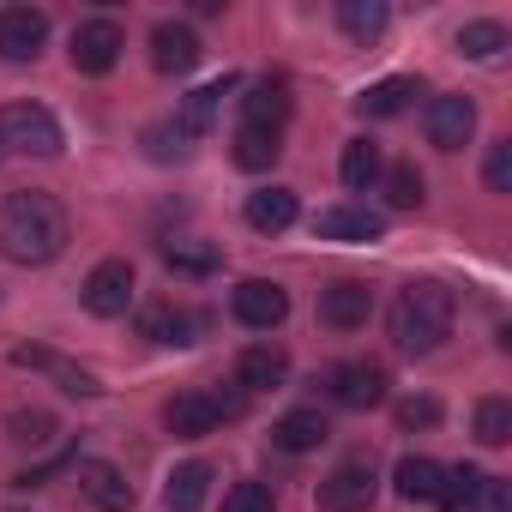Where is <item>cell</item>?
<instances>
[{"mask_svg": "<svg viewBox=\"0 0 512 512\" xmlns=\"http://www.w3.org/2000/svg\"><path fill=\"white\" fill-rule=\"evenodd\" d=\"M205 494H211V464H199V458L175 464L169 482H163V506H169V512H199Z\"/></svg>", "mask_w": 512, "mask_h": 512, "instance_id": "obj_24", "label": "cell"}, {"mask_svg": "<svg viewBox=\"0 0 512 512\" xmlns=\"http://www.w3.org/2000/svg\"><path fill=\"white\" fill-rule=\"evenodd\" d=\"M314 235L320 241H380L386 235V217L368 211V205H326L314 217Z\"/></svg>", "mask_w": 512, "mask_h": 512, "instance_id": "obj_15", "label": "cell"}, {"mask_svg": "<svg viewBox=\"0 0 512 512\" xmlns=\"http://www.w3.org/2000/svg\"><path fill=\"white\" fill-rule=\"evenodd\" d=\"M416 97H422V85L398 73V79H380V85H368V91L356 97V115H362V121H392V115H404Z\"/></svg>", "mask_w": 512, "mask_h": 512, "instance_id": "obj_22", "label": "cell"}, {"mask_svg": "<svg viewBox=\"0 0 512 512\" xmlns=\"http://www.w3.org/2000/svg\"><path fill=\"white\" fill-rule=\"evenodd\" d=\"M506 43H512V37H506L500 19H470V25L458 31V55H470V61H494Z\"/></svg>", "mask_w": 512, "mask_h": 512, "instance_id": "obj_29", "label": "cell"}, {"mask_svg": "<svg viewBox=\"0 0 512 512\" xmlns=\"http://www.w3.org/2000/svg\"><path fill=\"white\" fill-rule=\"evenodd\" d=\"M296 193L290 187H260V193H247V205H241V217H247V229H260V235H284L290 223H296Z\"/></svg>", "mask_w": 512, "mask_h": 512, "instance_id": "obj_19", "label": "cell"}, {"mask_svg": "<svg viewBox=\"0 0 512 512\" xmlns=\"http://www.w3.org/2000/svg\"><path fill=\"white\" fill-rule=\"evenodd\" d=\"M49 374L61 380V392H67V398H97V392H103V380H97L91 368H73V362H61V356L49 362Z\"/></svg>", "mask_w": 512, "mask_h": 512, "instance_id": "obj_36", "label": "cell"}, {"mask_svg": "<svg viewBox=\"0 0 512 512\" xmlns=\"http://www.w3.org/2000/svg\"><path fill=\"white\" fill-rule=\"evenodd\" d=\"M121 49H127V37H121V25L115 19H85L79 31H73V67L79 73H91V79H103L115 61H121Z\"/></svg>", "mask_w": 512, "mask_h": 512, "instance_id": "obj_8", "label": "cell"}, {"mask_svg": "<svg viewBox=\"0 0 512 512\" xmlns=\"http://www.w3.org/2000/svg\"><path fill=\"white\" fill-rule=\"evenodd\" d=\"M79 494H85L97 512H133V482H127V470H115V464H103V458H85V464H79Z\"/></svg>", "mask_w": 512, "mask_h": 512, "instance_id": "obj_14", "label": "cell"}, {"mask_svg": "<svg viewBox=\"0 0 512 512\" xmlns=\"http://www.w3.org/2000/svg\"><path fill=\"white\" fill-rule=\"evenodd\" d=\"M386 25H392V13H386V0H338V31L350 37V43H380L386 37Z\"/></svg>", "mask_w": 512, "mask_h": 512, "instance_id": "obj_25", "label": "cell"}, {"mask_svg": "<svg viewBox=\"0 0 512 512\" xmlns=\"http://www.w3.org/2000/svg\"><path fill=\"white\" fill-rule=\"evenodd\" d=\"M368 314H374V290L362 278H338L332 290H320V326L356 332V326H368Z\"/></svg>", "mask_w": 512, "mask_h": 512, "instance_id": "obj_11", "label": "cell"}, {"mask_svg": "<svg viewBox=\"0 0 512 512\" xmlns=\"http://www.w3.org/2000/svg\"><path fill=\"white\" fill-rule=\"evenodd\" d=\"M422 133H428V145H434V151H464V145H470V133H476V103H470V97H458V91L434 97V103L422 109Z\"/></svg>", "mask_w": 512, "mask_h": 512, "instance_id": "obj_5", "label": "cell"}, {"mask_svg": "<svg viewBox=\"0 0 512 512\" xmlns=\"http://www.w3.org/2000/svg\"><path fill=\"white\" fill-rule=\"evenodd\" d=\"M368 506H374V464L368 458H344L320 482V512H368Z\"/></svg>", "mask_w": 512, "mask_h": 512, "instance_id": "obj_9", "label": "cell"}, {"mask_svg": "<svg viewBox=\"0 0 512 512\" xmlns=\"http://www.w3.org/2000/svg\"><path fill=\"white\" fill-rule=\"evenodd\" d=\"M476 482H482V470H476V464H458V470H446V476H440V494H434V506H440V512H464V506H470V494H476Z\"/></svg>", "mask_w": 512, "mask_h": 512, "instance_id": "obj_32", "label": "cell"}, {"mask_svg": "<svg viewBox=\"0 0 512 512\" xmlns=\"http://www.w3.org/2000/svg\"><path fill=\"white\" fill-rule=\"evenodd\" d=\"M482 181H488V193H512V139H500V145H488V163H482Z\"/></svg>", "mask_w": 512, "mask_h": 512, "instance_id": "obj_39", "label": "cell"}, {"mask_svg": "<svg viewBox=\"0 0 512 512\" xmlns=\"http://www.w3.org/2000/svg\"><path fill=\"white\" fill-rule=\"evenodd\" d=\"M440 476H446V470H440L434 458L410 452V458H398V470H392V488H398V500H410V506H416V500H428V506H434V494H440Z\"/></svg>", "mask_w": 512, "mask_h": 512, "instance_id": "obj_26", "label": "cell"}, {"mask_svg": "<svg viewBox=\"0 0 512 512\" xmlns=\"http://www.w3.org/2000/svg\"><path fill=\"white\" fill-rule=\"evenodd\" d=\"M452 314H458L452 290H446V284H434V278H416V284H404V290H398V302H392L386 326H392V344H398L404 356H428V350H440V344H446Z\"/></svg>", "mask_w": 512, "mask_h": 512, "instance_id": "obj_2", "label": "cell"}, {"mask_svg": "<svg viewBox=\"0 0 512 512\" xmlns=\"http://www.w3.org/2000/svg\"><path fill=\"white\" fill-rule=\"evenodd\" d=\"M476 440L482 446H506L512 440V398H482L476 404Z\"/></svg>", "mask_w": 512, "mask_h": 512, "instance_id": "obj_31", "label": "cell"}, {"mask_svg": "<svg viewBox=\"0 0 512 512\" xmlns=\"http://www.w3.org/2000/svg\"><path fill=\"white\" fill-rule=\"evenodd\" d=\"M326 386H332V398L344 404V410H374V404H386V368L380 362H338L332 374H326Z\"/></svg>", "mask_w": 512, "mask_h": 512, "instance_id": "obj_10", "label": "cell"}, {"mask_svg": "<svg viewBox=\"0 0 512 512\" xmlns=\"http://www.w3.org/2000/svg\"><path fill=\"white\" fill-rule=\"evenodd\" d=\"M272 440H278L284 452H314V446H326V440H332V422H326V410H320V404H302V410L278 416Z\"/></svg>", "mask_w": 512, "mask_h": 512, "instance_id": "obj_21", "label": "cell"}, {"mask_svg": "<svg viewBox=\"0 0 512 512\" xmlns=\"http://www.w3.org/2000/svg\"><path fill=\"white\" fill-rule=\"evenodd\" d=\"M223 512H278V494H272V482H235L223 494Z\"/></svg>", "mask_w": 512, "mask_h": 512, "instance_id": "obj_34", "label": "cell"}, {"mask_svg": "<svg viewBox=\"0 0 512 512\" xmlns=\"http://www.w3.org/2000/svg\"><path fill=\"white\" fill-rule=\"evenodd\" d=\"M229 314L247 326V332H278L290 320V290L272 284V278H241L235 296H229Z\"/></svg>", "mask_w": 512, "mask_h": 512, "instance_id": "obj_4", "label": "cell"}, {"mask_svg": "<svg viewBox=\"0 0 512 512\" xmlns=\"http://www.w3.org/2000/svg\"><path fill=\"white\" fill-rule=\"evenodd\" d=\"M157 253H163V266H169L175 278H211V272L223 266V247L205 241V235H169Z\"/></svg>", "mask_w": 512, "mask_h": 512, "instance_id": "obj_17", "label": "cell"}, {"mask_svg": "<svg viewBox=\"0 0 512 512\" xmlns=\"http://www.w3.org/2000/svg\"><path fill=\"white\" fill-rule=\"evenodd\" d=\"M464 512H512V482L506 476H482Z\"/></svg>", "mask_w": 512, "mask_h": 512, "instance_id": "obj_38", "label": "cell"}, {"mask_svg": "<svg viewBox=\"0 0 512 512\" xmlns=\"http://www.w3.org/2000/svg\"><path fill=\"white\" fill-rule=\"evenodd\" d=\"M338 175H344V187H350V193H368V187L386 175L380 145H374V139H350V145H344V157H338Z\"/></svg>", "mask_w": 512, "mask_h": 512, "instance_id": "obj_27", "label": "cell"}, {"mask_svg": "<svg viewBox=\"0 0 512 512\" xmlns=\"http://www.w3.org/2000/svg\"><path fill=\"white\" fill-rule=\"evenodd\" d=\"M434 422H440V398L416 392V398L398 404V428H404V434H422V428H434Z\"/></svg>", "mask_w": 512, "mask_h": 512, "instance_id": "obj_37", "label": "cell"}, {"mask_svg": "<svg viewBox=\"0 0 512 512\" xmlns=\"http://www.w3.org/2000/svg\"><path fill=\"white\" fill-rule=\"evenodd\" d=\"M145 151H151L157 163H181V157L193 151V139H187L175 121H157V127H145Z\"/></svg>", "mask_w": 512, "mask_h": 512, "instance_id": "obj_33", "label": "cell"}, {"mask_svg": "<svg viewBox=\"0 0 512 512\" xmlns=\"http://www.w3.org/2000/svg\"><path fill=\"white\" fill-rule=\"evenodd\" d=\"M217 404H211V392H175L169 404H163V428L175 434V440H205V434H217Z\"/></svg>", "mask_w": 512, "mask_h": 512, "instance_id": "obj_16", "label": "cell"}, {"mask_svg": "<svg viewBox=\"0 0 512 512\" xmlns=\"http://www.w3.org/2000/svg\"><path fill=\"white\" fill-rule=\"evenodd\" d=\"M13 440L19 446H49V434H55V416L49 410H13Z\"/></svg>", "mask_w": 512, "mask_h": 512, "instance_id": "obj_35", "label": "cell"}, {"mask_svg": "<svg viewBox=\"0 0 512 512\" xmlns=\"http://www.w3.org/2000/svg\"><path fill=\"white\" fill-rule=\"evenodd\" d=\"M290 380V350L284 344H247L235 356V386L241 392H278Z\"/></svg>", "mask_w": 512, "mask_h": 512, "instance_id": "obj_12", "label": "cell"}, {"mask_svg": "<svg viewBox=\"0 0 512 512\" xmlns=\"http://www.w3.org/2000/svg\"><path fill=\"white\" fill-rule=\"evenodd\" d=\"M386 199H392V211H416V205L428 199L422 169H416V163H392V169H386Z\"/></svg>", "mask_w": 512, "mask_h": 512, "instance_id": "obj_30", "label": "cell"}, {"mask_svg": "<svg viewBox=\"0 0 512 512\" xmlns=\"http://www.w3.org/2000/svg\"><path fill=\"white\" fill-rule=\"evenodd\" d=\"M199 55H205V43H199V31H193V25L163 19V25L151 31V67H157V73H193V67H199Z\"/></svg>", "mask_w": 512, "mask_h": 512, "instance_id": "obj_13", "label": "cell"}, {"mask_svg": "<svg viewBox=\"0 0 512 512\" xmlns=\"http://www.w3.org/2000/svg\"><path fill=\"white\" fill-rule=\"evenodd\" d=\"M73 223H67V205L43 187H25V193H7L0 199V253L13 266H49L61 260Z\"/></svg>", "mask_w": 512, "mask_h": 512, "instance_id": "obj_1", "label": "cell"}, {"mask_svg": "<svg viewBox=\"0 0 512 512\" xmlns=\"http://www.w3.org/2000/svg\"><path fill=\"white\" fill-rule=\"evenodd\" d=\"M13 362H19V368H49V362H55V350H43V344H25V350H13Z\"/></svg>", "mask_w": 512, "mask_h": 512, "instance_id": "obj_41", "label": "cell"}, {"mask_svg": "<svg viewBox=\"0 0 512 512\" xmlns=\"http://www.w3.org/2000/svg\"><path fill=\"white\" fill-rule=\"evenodd\" d=\"M49 43V13L43 7H0V61H37Z\"/></svg>", "mask_w": 512, "mask_h": 512, "instance_id": "obj_7", "label": "cell"}, {"mask_svg": "<svg viewBox=\"0 0 512 512\" xmlns=\"http://www.w3.org/2000/svg\"><path fill=\"white\" fill-rule=\"evenodd\" d=\"M211 404H217L223 422H235V416L247 410V392H241V386H211Z\"/></svg>", "mask_w": 512, "mask_h": 512, "instance_id": "obj_40", "label": "cell"}, {"mask_svg": "<svg viewBox=\"0 0 512 512\" xmlns=\"http://www.w3.org/2000/svg\"><path fill=\"white\" fill-rule=\"evenodd\" d=\"M235 91V79H217V85H199V91H187L181 97V109H175V127L187 133V139H205L211 127H217V115H223V97Z\"/></svg>", "mask_w": 512, "mask_h": 512, "instance_id": "obj_20", "label": "cell"}, {"mask_svg": "<svg viewBox=\"0 0 512 512\" xmlns=\"http://www.w3.org/2000/svg\"><path fill=\"white\" fill-rule=\"evenodd\" d=\"M290 85L284 79H260L247 97H241V127H266V133H284V121H290Z\"/></svg>", "mask_w": 512, "mask_h": 512, "instance_id": "obj_18", "label": "cell"}, {"mask_svg": "<svg viewBox=\"0 0 512 512\" xmlns=\"http://www.w3.org/2000/svg\"><path fill=\"white\" fill-rule=\"evenodd\" d=\"M199 314H187V308H175V302H157V308H145L139 314V332L151 338V344H193L199 338Z\"/></svg>", "mask_w": 512, "mask_h": 512, "instance_id": "obj_23", "label": "cell"}, {"mask_svg": "<svg viewBox=\"0 0 512 512\" xmlns=\"http://www.w3.org/2000/svg\"><path fill=\"white\" fill-rule=\"evenodd\" d=\"M133 290H139V278H133V266L127 260H103L91 278H85V290H79V302L97 314V320H121L127 308H133Z\"/></svg>", "mask_w": 512, "mask_h": 512, "instance_id": "obj_6", "label": "cell"}, {"mask_svg": "<svg viewBox=\"0 0 512 512\" xmlns=\"http://www.w3.org/2000/svg\"><path fill=\"white\" fill-rule=\"evenodd\" d=\"M7 151L55 157L61 151V121L43 103H7V109H0V157H7Z\"/></svg>", "mask_w": 512, "mask_h": 512, "instance_id": "obj_3", "label": "cell"}, {"mask_svg": "<svg viewBox=\"0 0 512 512\" xmlns=\"http://www.w3.org/2000/svg\"><path fill=\"white\" fill-rule=\"evenodd\" d=\"M284 157V133H266V127H241L235 133V163L241 169H272Z\"/></svg>", "mask_w": 512, "mask_h": 512, "instance_id": "obj_28", "label": "cell"}]
</instances>
